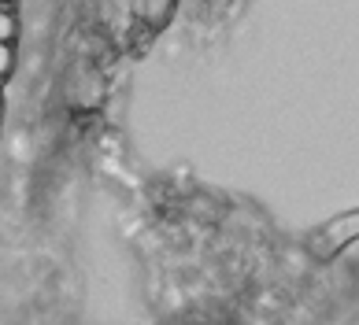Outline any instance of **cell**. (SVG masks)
I'll use <instances>...</instances> for the list:
<instances>
[{"instance_id":"5b68a950","label":"cell","mask_w":359,"mask_h":325,"mask_svg":"<svg viewBox=\"0 0 359 325\" xmlns=\"http://www.w3.org/2000/svg\"><path fill=\"white\" fill-rule=\"evenodd\" d=\"M0 115H4V100H0Z\"/></svg>"},{"instance_id":"277c9868","label":"cell","mask_w":359,"mask_h":325,"mask_svg":"<svg viewBox=\"0 0 359 325\" xmlns=\"http://www.w3.org/2000/svg\"><path fill=\"white\" fill-rule=\"evenodd\" d=\"M11 67H15V48H11V41H0V78H8Z\"/></svg>"},{"instance_id":"6da1fadb","label":"cell","mask_w":359,"mask_h":325,"mask_svg":"<svg viewBox=\"0 0 359 325\" xmlns=\"http://www.w3.org/2000/svg\"><path fill=\"white\" fill-rule=\"evenodd\" d=\"M359 240V211L355 214H344V219L330 222L323 233H315V251L318 255H330L334 248H344V244H355Z\"/></svg>"},{"instance_id":"7a4b0ae2","label":"cell","mask_w":359,"mask_h":325,"mask_svg":"<svg viewBox=\"0 0 359 325\" xmlns=\"http://www.w3.org/2000/svg\"><path fill=\"white\" fill-rule=\"evenodd\" d=\"M170 11H175V0H134V15L149 26V30H159Z\"/></svg>"},{"instance_id":"3957f363","label":"cell","mask_w":359,"mask_h":325,"mask_svg":"<svg viewBox=\"0 0 359 325\" xmlns=\"http://www.w3.org/2000/svg\"><path fill=\"white\" fill-rule=\"evenodd\" d=\"M15 34H19L15 11H11L8 4H0V41H15Z\"/></svg>"}]
</instances>
